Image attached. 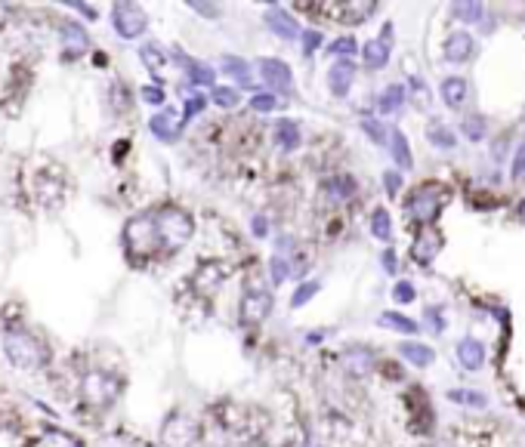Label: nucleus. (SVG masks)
Masks as SVG:
<instances>
[{"label":"nucleus","instance_id":"1","mask_svg":"<svg viewBox=\"0 0 525 447\" xmlns=\"http://www.w3.org/2000/svg\"><path fill=\"white\" fill-rule=\"evenodd\" d=\"M161 247L164 241H161V231H158L155 213H139V216L127 219V226H124V250L133 259H152Z\"/></svg>","mask_w":525,"mask_h":447},{"label":"nucleus","instance_id":"2","mask_svg":"<svg viewBox=\"0 0 525 447\" xmlns=\"http://www.w3.org/2000/svg\"><path fill=\"white\" fill-rule=\"evenodd\" d=\"M4 355L10 358L13 368H22V370H38L50 358L47 346L34 333H28V330H10L4 336Z\"/></svg>","mask_w":525,"mask_h":447},{"label":"nucleus","instance_id":"3","mask_svg":"<svg viewBox=\"0 0 525 447\" xmlns=\"http://www.w3.org/2000/svg\"><path fill=\"white\" fill-rule=\"evenodd\" d=\"M155 222H158V231H161L164 247L171 250H180L183 244H189V238L195 235V222L183 207H161L155 213Z\"/></svg>","mask_w":525,"mask_h":447},{"label":"nucleus","instance_id":"4","mask_svg":"<svg viewBox=\"0 0 525 447\" xmlns=\"http://www.w3.org/2000/svg\"><path fill=\"white\" fill-rule=\"evenodd\" d=\"M445 189L439 182H426V185H421V189H414L411 194H408V201H405V216L411 219V222H433L435 216H439V210H442V204H445Z\"/></svg>","mask_w":525,"mask_h":447},{"label":"nucleus","instance_id":"5","mask_svg":"<svg viewBox=\"0 0 525 447\" xmlns=\"http://www.w3.org/2000/svg\"><path fill=\"white\" fill-rule=\"evenodd\" d=\"M124 382L112 373H102V370H93L87 373L84 382H81V398L87 401L90 407H109L114 398L121 395Z\"/></svg>","mask_w":525,"mask_h":447},{"label":"nucleus","instance_id":"6","mask_svg":"<svg viewBox=\"0 0 525 447\" xmlns=\"http://www.w3.org/2000/svg\"><path fill=\"white\" fill-rule=\"evenodd\" d=\"M112 25H114V31H118L124 40H133V38H139V34H146L148 16L136 4H114Z\"/></svg>","mask_w":525,"mask_h":447},{"label":"nucleus","instance_id":"7","mask_svg":"<svg viewBox=\"0 0 525 447\" xmlns=\"http://www.w3.org/2000/svg\"><path fill=\"white\" fill-rule=\"evenodd\" d=\"M161 438H164L167 447H195V444H198V438H201V426L195 423L192 416L176 414V416H171L164 423Z\"/></svg>","mask_w":525,"mask_h":447},{"label":"nucleus","instance_id":"8","mask_svg":"<svg viewBox=\"0 0 525 447\" xmlns=\"http://www.w3.org/2000/svg\"><path fill=\"white\" fill-rule=\"evenodd\" d=\"M269 311H272V297H269V293H266V290H251L242 299V324H247V327L260 324V321L269 318Z\"/></svg>","mask_w":525,"mask_h":447},{"label":"nucleus","instance_id":"9","mask_svg":"<svg viewBox=\"0 0 525 447\" xmlns=\"http://www.w3.org/2000/svg\"><path fill=\"white\" fill-rule=\"evenodd\" d=\"M355 80V65L352 59H337L331 68H328V87H331V93L337 96V99H343L346 93H350Z\"/></svg>","mask_w":525,"mask_h":447},{"label":"nucleus","instance_id":"10","mask_svg":"<svg viewBox=\"0 0 525 447\" xmlns=\"http://www.w3.org/2000/svg\"><path fill=\"white\" fill-rule=\"evenodd\" d=\"M90 47V34H87L77 22H65L62 25V53H65V59L71 56H81Z\"/></svg>","mask_w":525,"mask_h":447},{"label":"nucleus","instance_id":"11","mask_svg":"<svg viewBox=\"0 0 525 447\" xmlns=\"http://www.w3.org/2000/svg\"><path fill=\"white\" fill-rule=\"evenodd\" d=\"M260 74L266 84L275 89H291V84H293L288 62H281V59H260Z\"/></svg>","mask_w":525,"mask_h":447},{"label":"nucleus","instance_id":"12","mask_svg":"<svg viewBox=\"0 0 525 447\" xmlns=\"http://www.w3.org/2000/svg\"><path fill=\"white\" fill-rule=\"evenodd\" d=\"M266 25L275 31V38H284V40H293L297 38V19H293L291 13H284L281 6H269L266 10Z\"/></svg>","mask_w":525,"mask_h":447},{"label":"nucleus","instance_id":"13","mask_svg":"<svg viewBox=\"0 0 525 447\" xmlns=\"http://www.w3.org/2000/svg\"><path fill=\"white\" fill-rule=\"evenodd\" d=\"M473 56V38H470L467 31H455L445 38V59L460 65V62H467Z\"/></svg>","mask_w":525,"mask_h":447},{"label":"nucleus","instance_id":"14","mask_svg":"<svg viewBox=\"0 0 525 447\" xmlns=\"http://www.w3.org/2000/svg\"><path fill=\"white\" fill-rule=\"evenodd\" d=\"M343 368L352 373V377H364V373L374 370V352L364 346H355V348H346L343 352Z\"/></svg>","mask_w":525,"mask_h":447},{"label":"nucleus","instance_id":"15","mask_svg":"<svg viewBox=\"0 0 525 447\" xmlns=\"http://www.w3.org/2000/svg\"><path fill=\"white\" fill-rule=\"evenodd\" d=\"M362 56L368 62V68H384L389 62V25L384 28V38H374L362 47Z\"/></svg>","mask_w":525,"mask_h":447},{"label":"nucleus","instance_id":"16","mask_svg":"<svg viewBox=\"0 0 525 447\" xmlns=\"http://www.w3.org/2000/svg\"><path fill=\"white\" fill-rule=\"evenodd\" d=\"M458 358H460V364H464L467 370H479L485 364V346L479 343V339H473V336H464L458 343Z\"/></svg>","mask_w":525,"mask_h":447},{"label":"nucleus","instance_id":"17","mask_svg":"<svg viewBox=\"0 0 525 447\" xmlns=\"http://www.w3.org/2000/svg\"><path fill=\"white\" fill-rule=\"evenodd\" d=\"M439 247H442V241H439V235H433V231H426V235H417V241L411 244L414 263L430 265L433 259H435V253H439Z\"/></svg>","mask_w":525,"mask_h":447},{"label":"nucleus","instance_id":"18","mask_svg":"<svg viewBox=\"0 0 525 447\" xmlns=\"http://www.w3.org/2000/svg\"><path fill=\"white\" fill-rule=\"evenodd\" d=\"M148 130H152L161 142H173L176 136H180V127H176V114L173 111H158V114H152Z\"/></svg>","mask_w":525,"mask_h":447},{"label":"nucleus","instance_id":"19","mask_svg":"<svg viewBox=\"0 0 525 447\" xmlns=\"http://www.w3.org/2000/svg\"><path fill=\"white\" fill-rule=\"evenodd\" d=\"M220 62H222V65H220L222 74L232 77V80H238V87H242V89H251V65H247L244 59H238V56H222Z\"/></svg>","mask_w":525,"mask_h":447},{"label":"nucleus","instance_id":"20","mask_svg":"<svg viewBox=\"0 0 525 447\" xmlns=\"http://www.w3.org/2000/svg\"><path fill=\"white\" fill-rule=\"evenodd\" d=\"M467 80L464 77H445L442 80V99L451 105V109H460L467 102Z\"/></svg>","mask_w":525,"mask_h":447},{"label":"nucleus","instance_id":"21","mask_svg":"<svg viewBox=\"0 0 525 447\" xmlns=\"http://www.w3.org/2000/svg\"><path fill=\"white\" fill-rule=\"evenodd\" d=\"M399 355L405 358V361H411L414 368H430L433 364V348L430 346H423V343H402L399 346Z\"/></svg>","mask_w":525,"mask_h":447},{"label":"nucleus","instance_id":"22","mask_svg":"<svg viewBox=\"0 0 525 447\" xmlns=\"http://www.w3.org/2000/svg\"><path fill=\"white\" fill-rule=\"evenodd\" d=\"M275 142L284 148V151H293L300 145V127L288 118H281L278 123H275Z\"/></svg>","mask_w":525,"mask_h":447},{"label":"nucleus","instance_id":"23","mask_svg":"<svg viewBox=\"0 0 525 447\" xmlns=\"http://www.w3.org/2000/svg\"><path fill=\"white\" fill-rule=\"evenodd\" d=\"M389 148H393V158H396L399 167H402V170L411 167V148H408V139H405L402 130H393V133H389Z\"/></svg>","mask_w":525,"mask_h":447},{"label":"nucleus","instance_id":"24","mask_svg":"<svg viewBox=\"0 0 525 447\" xmlns=\"http://www.w3.org/2000/svg\"><path fill=\"white\" fill-rule=\"evenodd\" d=\"M405 102V87L402 84H389L384 93H380V99H377V105H380V111L384 114H393V111H399V105Z\"/></svg>","mask_w":525,"mask_h":447},{"label":"nucleus","instance_id":"25","mask_svg":"<svg viewBox=\"0 0 525 447\" xmlns=\"http://www.w3.org/2000/svg\"><path fill=\"white\" fill-rule=\"evenodd\" d=\"M325 192L331 194L334 201H346L350 194H355V182L350 176H334V179H328V182H325Z\"/></svg>","mask_w":525,"mask_h":447},{"label":"nucleus","instance_id":"26","mask_svg":"<svg viewBox=\"0 0 525 447\" xmlns=\"http://www.w3.org/2000/svg\"><path fill=\"white\" fill-rule=\"evenodd\" d=\"M371 235L377 238V241H389V238H393V219H389V213L384 207L374 210V216H371Z\"/></svg>","mask_w":525,"mask_h":447},{"label":"nucleus","instance_id":"27","mask_svg":"<svg viewBox=\"0 0 525 447\" xmlns=\"http://www.w3.org/2000/svg\"><path fill=\"white\" fill-rule=\"evenodd\" d=\"M380 324L393 327V330H402V333H417V321L399 315V311H384V315H380Z\"/></svg>","mask_w":525,"mask_h":447},{"label":"nucleus","instance_id":"28","mask_svg":"<svg viewBox=\"0 0 525 447\" xmlns=\"http://www.w3.org/2000/svg\"><path fill=\"white\" fill-rule=\"evenodd\" d=\"M460 130H464L467 139L479 142V139L485 136V118H482V114H467V118L460 121Z\"/></svg>","mask_w":525,"mask_h":447},{"label":"nucleus","instance_id":"29","mask_svg":"<svg viewBox=\"0 0 525 447\" xmlns=\"http://www.w3.org/2000/svg\"><path fill=\"white\" fill-rule=\"evenodd\" d=\"M318 287H322V284H318V281H303L297 290H293V297H291V309L306 306V302H309V299H313L315 293H318Z\"/></svg>","mask_w":525,"mask_h":447},{"label":"nucleus","instance_id":"30","mask_svg":"<svg viewBox=\"0 0 525 447\" xmlns=\"http://www.w3.org/2000/svg\"><path fill=\"white\" fill-rule=\"evenodd\" d=\"M189 77H192V84H201V87H213V80H217L213 68L204 65V62H192V65H189Z\"/></svg>","mask_w":525,"mask_h":447},{"label":"nucleus","instance_id":"31","mask_svg":"<svg viewBox=\"0 0 525 447\" xmlns=\"http://www.w3.org/2000/svg\"><path fill=\"white\" fill-rule=\"evenodd\" d=\"M451 10H455V19L479 22V19H482V13H485V6L482 4H455Z\"/></svg>","mask_w":525,"mask_h":447},{"label":"nucleus","instance_id":"32","mask_svg":"<svg viewBox=\"0 0 525 447\" xmlns=\"http://www.w3.org/2000/svg\"><path fill=\"white\" fill-rule=\"evenodd\" d=\"M278 109V99H275L272 93H256V96H251V111H256V114H269V111H275Z\"/></svg>","mask_w":525,"mask_h":447},{"label":"nucleus","instance_id":"33","mask_svg":"<svg viewBox=\"0 0 525 447\" xmlns=\"http://www.w3.org/2000/svg\"><path fill=\"white\" fill-rule=\"evenodd\" d=\"M362 130L368 133L371 142H377V145H386V127L380 121H371V118H362Z\"/></svg>","mask_w":525,"mask_h":447},{"label":"nucleus","instance_id":"34","mask_svg":"<svg viewBox=\"0 0 525 447\" xmlns=\"http://www.w3.org/2000/svg\"><path fill=\"white\" fill-rule=\"evenodd\" d=\"M448 398L458 401V404H473V407H482L485 404V395H479V392H467V389H451Z\"/></svg>","mask_w":525,"mask_h":447},{"label":"nucleus","instance_id":"35","mask_svg":"<svg viewBox=\"0 0 525 447\" xmlns=\"http://www.w3.org/2000/svg\"><path fill=\"white\" fill-rule=\"evenodd\" d=\"M213 102L220 105V109H235L238 105V93L232 87H213Z\"/></svg>","mask_w":525,"mask_h":447},{"label":"nucleus","instance_id":"36","mask_svg":"<svg viewBox=\"0 0 525 447\" xmlns=\"http://www.w3.org/2000/svg\"><path fill=\"white\" fill-rule=\"evenodd\" d=\"M139 56L146 59V65H148V68H161L164 62H167V59H164V53H161V47H158V43H146V47L139 50Z\"/></svg>","mask_w":525,"mask_h":447},{"label":"nucleus","instance_id":"37","mask_svg":"<svg viewBox=\"0 0 525 447\" xmlns=\"http://www.w3.org/2000/svg\"><path fill=\"white\" fill-rule=\"evenodd\" d=\"M430 142L439 148H455V133H451L448 127H430Z\"/></svg>","mask_w":525,"mask_h":447},{"label":"nucleus","instance_id":"38","mask_svg":"<svg viewBox=\"0 0 525 447\" xmlns=\"http://www.w3.org/2000/svg\"><path fill=\"white\" fill-rule=\"evenodd\" d=\"M359 50V43H355V38H337L331 47H328V53H331V56H343V59H350L352 53Z\"/></svg>","mask_w":525,"mask_h":447},{"label":"nucleus","instance_id":"39","mask_svg":"<svg viewBox=\"0 0 525 447\" xmlns=\"http://www.w3.org/2000/svg\"><path fill=\"white\" fill-rule=\"evenodd\" d=\"M288 272H291V268H288V259H284V256H272L269 275H272V284H275V287H278V284L288 278Z\"/></svg>","mask_w":525,"mask_h":447},{"label":"nucleus","instance_id":"40","mask_svg":"<svg viewBox=\"0 0 525 447\" xmlns=\"http://www.w3.org/2000/svg\"><path fill=\"white\" fill-rule=\"evenodd\" d=\"M318 47H322V31H315V28L303 31V53H306V56H313Z\"/></svg>","mask_w":525,"mask_h":447},{"label":"nucleus","instance_id":"41","mask_svg":"<svg viewBox=\"0 0 525 447\" xmlns=\"http://www.w3.org/2000/svg\"><path fill=\"white\" fill-rule=\"evenodd\" d=\"M204 96L201 93H189V99H185V118H195V114H201L204 111Z\"/></svg>","mask_w":525,"mask_h":447},{"label":"nucleus","instance_id":"42","mask_svg":"<svg viewBox=\"0 0 525 447\" xmlns=\"http://www.w3.org/2000/svg\"><path fill=\"white\" fill-rule=\"evenodd\" d=\"M393 299L396 302H411L414 299V287L408 281H399L396 287H393Z\"/></svg>","mask_w":525,"mask_h":447},{"label":"nucleus","instance_id":"43","mask_svg":"<svg viewBox=\"0 0 525 447\" xmlns=\"http://www.w3.org/2000/svg\"><path fill=\"white\" fill-rule=\"evenodd\" d=\"M510 173H513L516 179H519V176H525V142H519V148H516V158H513Z\"/></svg>","mask_w":525,"mask_h":447},{"label":"nucleus","instance_id":"44","mask_svg":"<svg viewBox=\"0 0 525 447\" xmlns=\"http://www.w3.org/2000/svg\"><path fill=\"white\" fill-rule=\"evenodd\" d=\"M384 185L389 194H399V189H402V173H396V170H386L384 173Z\"/></svg>","mask_w":525,"mask_h":447},{"label":"nucleus","instance_id":"45","mask_svg":"<svg viewBox=\"0 0 525 447\" xmlns=\"http://www.w3.org/2000/svg\"><path fill=\"white\" fill-rule=\"evenodd\" d=\"M142 99H146L148 105H161L164 102V93L158 87H142Z\"/></svg>","mask_w":525,"mask_h":447},{"label":"nucleus","instance_id":"46","mask_svg":"<svg viewBox=\"0 0 525 447\" xmlns=\"http://www.w3.org/2000/svg\"><path fill=\"white\" fill-rule=\"evenodd\" d=\"M192 10H198L201 16H207V19H217L220 16V6H213V4H189Z\"/></svg>","mask_w":525,"mask_h":447},{"label":"nucleus","instance_id":"47","mask_svg":"<svg viewBox=\"0 0 525 447\" xmlns=\"http://www.w3.org/2000/svg\"><path fill=\"white\" fill-rule=\"evenodd\" d=\"M384 268H386V272H396V253H393V250H386V253H384Z\"/></svg>","mask_w":525,"mask_h":447},{"label":"nucleus","instance_id":"48","mask_svg":"<svg viewBox=\"0 0 525 447\" xmlns=\"http://www.w3.org/2000/svg\"><path fill=\"white\" fill-rule=\"evenodd\" d=\"M254 231H256V238H266V219L263 216H254Z\"/></svg>","mask_w":525,"mask_h":447},{"label":"nucleus","instance_id":"49","mask_svg":"<svg viewBox=\"0 0 525 447\" xmlns=\"http://www.w3.org/2000/svg\"><path fill=\"white\" fill-rule=\"evenodd\" d=\"M71 6H75V10H81L87 19H96V10H93V6H87V4H71Z\"/></svg>","mask_w":525,"mask_h":447}]
</instances>
